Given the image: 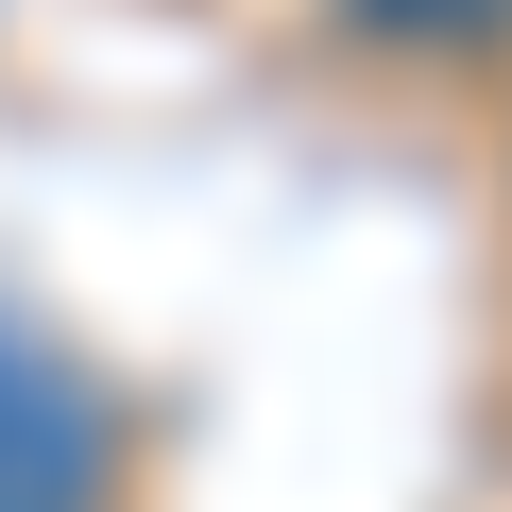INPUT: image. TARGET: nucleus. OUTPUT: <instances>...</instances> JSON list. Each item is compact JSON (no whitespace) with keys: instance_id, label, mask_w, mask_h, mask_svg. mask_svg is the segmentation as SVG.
Returning a JSON list of instances; mask_svg holds the SVG:
<instances>
[{"instance_id":"nucleus-2","label":"nucleus","mask_w":512,"mask_h":512,"mask_svg":"<svg viewBox=\"0 0 512 512\" xmlns=\"http://www.w3.org/2000/svg\"><path fill=\"white\" fill-rule=\"evenodd\" d=\"M342 35H444V52H495L512 0H342Z\"/></svg>"},{"instance_id":"nucleus-1","label":"nucleus","mask_w":512,"mask_h":512,"mask_svg":"<svg viewBox=\"0 0 512 512\" xmlns=\"http://www.w3.org/2000/svg\"><path fill=\"white\" fill-rule=\"evenodd\" d=\"M0 512H120V393L35 308H0Z\"/></svg>"}]
</instances>
